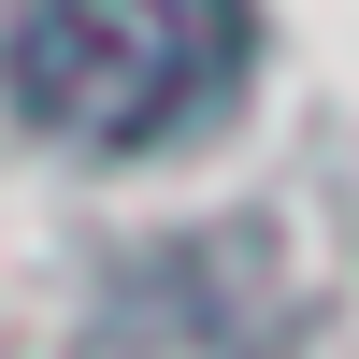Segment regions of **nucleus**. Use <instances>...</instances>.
Masks as SVG:
<instances>
[{
  "mask_svg": "<svg viewBox=\"0 0 359 359\" xmlns=\"http://www.w3.org/2000/svg\"><path fill=\"white\" fill-rule=\"evenodd\" d=\"M245 72V0H29L0 86L72 158H158Z\"/></svg>",
  "mask_w": 359,
  "mask_h": 359,
  "instance_id": "obj_1",
  "label": "nucleus"
}]
</instances>
